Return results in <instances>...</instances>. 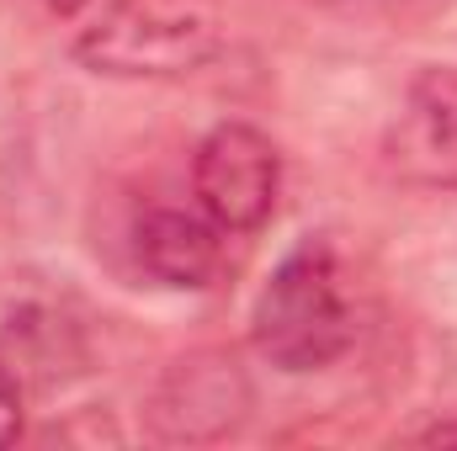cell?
<instances>
[{"instance_id":"6da1fadb","label":"cell","mask_w":457,"mask_h":451,"mask_svg":"<svg viewBox=\"0 0 457 451\" xmlns=\"http://www.w3.org/2000/svg\"><path fill=\"white\" fill-rule=\"evenodd\" d=\"M250 340L287 377L325 372L330 361H341L351 350L356 303L345 292L341 260H336V250L325 239H303L277 260V271L255 292Z\"/></svg>"},{"instance_id":"7a4b0ae2","label":"cell","mask_w":457,"mask_h":451,"mask_svg":"<svg viewBox=\"0 0 457 451\" xmlns=\"http://www.w3.org/2000/svg\"><path fill=\"white\" fill-rule=\"evenodd\" d=\"M224 48L213 0H112L80 37L75 59L107 80H181Z\"/></svg>"},{"instance_id":"3957f363","label":"cell","mask_w":457,"mask_h":451,"mask_svg":"<svg viewBox=\"0 0 457 451\" xmlns=\"http://www.w3.org/2000/svg\"><path fill=\"white\" fill-rule=\"evenodd\" d=\"M197 208L224 234H255L277 213L282 197V154L250 122H219L192 154Z\"/></svg>"},{"instance_id":"277c9868","label":"cell","mask_w":457,"mask_h":451,"mask_svg":"<svg viewBox=\"0 0 457 451\" xmlns=\"http://www.w3.org/2000/svg\"><path fill=\"white\" fill-rule=\"evenodd\" d=\"M144 420L170 447L224 441L250 420V377L228 350H192L154 382Z\"/></svg>"},{"instance_id":"5b68a950","label":"cell","mask_w":457,"mask_h":451,"mask_svg":"<svg viewBox=\"0 0 457 451\" xmlns=\"http://www.w3.org/2000/svg\"><path fill=\"white\" fill-rule=\"evenodd\" d=\"M394 144H399V165L410 176L457 192V70L431 64L410 80Z\"/></svg>"},{"instance_id":"8992f818","label":"cell","mask_w":457,"mask_h":451,"mask_svg":"<svg viewBox=\"0 0 457 451\" xmlns=\"http://www.w3.org/2000/svg\"><path fill=\"white\" fill-rule=\"evenodd\" d=\"M224 228L208 213H187V208H149L133 224V250L138 266L160 282V287H208L219 276L224 260Z\"/></svg>"},{"instance_id":"52a82bcc","label":"cell","mask_w":457,"mask_h":451,"mask_svg":"<svg viewBox=\"0 0 457 451\" xmlns=\"http://www.w3.org/2000/svg\"><path fill=\"white\" fill-rule=\"evenodd\" d=\"M21 409H27V382L21 372L0 356V447H11L21 436Z\"/></svg>"},{"instance_id":"ba28073f","label":"cell","mask_w":457,"mask_h":451,"mask_svg":"<svg viewBox=\"0 0 457 451\" xmlns=\"http://www.w3.org/2000/svg\"><path fill=\"white\" fill-rule=\"evenodd\" d=\"M415 441H426V447H457V420H436V425L415 430Z\"/></svg>"},{"instance_id":"9c48e42d","label":"cell","mask_w":457,"mask_h":451,"mask_svg":"<svg viewBox=\"0 0 457 451\" xmlns=\"http://www.w3.org/2000/svg\"><path fill=\"white\" fill-rule=\"evenodd\" d=\"M37 5H43L48 16H75V11H80L86 0H37Z\"/></svg>"}]
</instances>
